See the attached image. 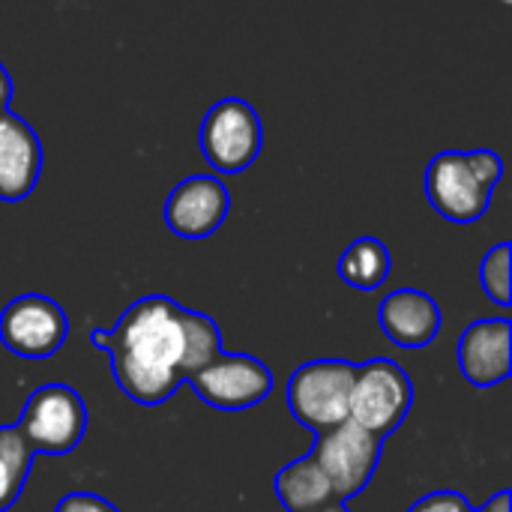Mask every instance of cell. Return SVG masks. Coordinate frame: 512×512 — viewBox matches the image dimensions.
<instances>
[{"instance_id": "obj_21", "label": "cell", "mask_w": 512, "mask_h": 512, "mask_svg": "<svg viewBox=\"0 0 512 512\" xmlns=\"http://www.w3.org/2000/svg\"><path fill=\"white\" fill-rule=\"evenodd\" d=\"M510 507H512L510 492H498V495H495L483 510H471V512H510Z\"/></svg>"}, {"instance_id": "obj_20", "label": "cell", "mask_w": 512, "mask_h": 512, "mask_svg": "<svg viewBox=\"0 0 512 512\" xmlns=\"http://www.w3.org/2000/svg\"><path fill=\"white\" fill-rule=\"evenodd\" d=\"M9 99H12V78L3 69V63H0V114L9 111Z\"/></svg>"}, {"instance_id": "obj_12", "label": "cell", "mask_w": 512, "mask_h": 512, "mask_svg": "<svg viewBox=\"0 0 512 512\" xmlns=\"http://www.w3.org/2000/svg\"><path fill=\"white\" fill-rule=\"evenodd\" d=\"M42 174L39 135L12 111L0 114V201H24Z\"/></svg>"}, {"instance_id": "obj_16", "label": "cell", "mask_w": 512, "mask_h": 512, "mask_svg": "<svg viewBox=\"0 0 512 512\" xmlns=\"http://www.w3.org/2000/svg\"><path fill=\"white\" fill-rule=\"evenodd\" d=\"M33 450L27 447L18 426H0V512L9 510L27 480Z\"/></svg>"}, {"instance_id": "obj_13", "label": "cell", "mask_w": 512, "mask_h": 512, "mask_svg": "<svg viewBox=\"0 0 512 512\" xmlns=\"http://www.w3.org/2000/svg\"><path fill=\"white\" fill-rule=\"evenodd\" d=\"M384 336L399 348H426L441 330L438 303L414 288H402L384 297L378 309Z\"/></svg>"}, {"instance_id": "obj_15", "label": "cell", "mask_w": 512, "mask_h": 512, "mask_svg": "<svg viewBox=\"0 0 512 512\" xmlns=\"http://www.w3.org/2000/svg\"><path fill=\"white\" fill-rule=\"evenodd\" d=\"M390 273V252L381 240L375 237H360L354 240L345 255L339 258V276L357 288V291H375L384 285Z\"/></svg>"}, {"instance_id": "obj_7", "label": "cell", "mask_w": 512, "mask_h": 512, "mask_svg": "<svg viewBox=\"0 0 512 512\" xmlns=\"http://www.w3.org/2000/svg\"><path fill=\"white\" fill-rule=\"evenodd\" d=\"M309 456L330 480L336 501L345 504L369 486L381 459V441L348 420L336 429L315 435V447Z\"/></svg>"}, {"instance_id": "obj_6", "label": "cell", "mask_w": 512, "mask_h": 512, "mask_svg": "<svg viewBox=\"0 0 512 512\" xmlns=\"http://www.w3.org/2000/svg\"><path fill=\"white\" fill-rule=\"evenodd\" d=\"M264 144L258 111L243 99L216 102L201 123V153L219 174L246 171Z\"/></svg>"}, {"instance_id": "obj_10", "label": "cell", "mask_w": 512, "mask_h": 512, "mask_svg": "<svg viewBox=\"0 0 512 512\" xmlns=\"http://www.w3.org/2000/svg\"><path fill=\"white\" fill-rule=\"evenodd\" d=\"M228 207H231V198L222 180L189 177L168 195L165 222L174 234L186 240H204L225 222Z\"/></svg>"}, {"instance_id": "obj_3", "label": "cell", "mask_w": 512, "mask_h": 512, "mask_svg": "<svg viewBox=\"0 0 512 512\" xmlns=\"http://www.w3.org/2000/svg\"><path fill=\"white\" fill-rule=\"evenodd\" d=\"M357 366L345 360H315L288 381V408L315 435L351 420V390Z\"/></svg>"}, {"instance_id": "obj_4", "label": "cell", "mask_w": 512, "mask_h": 512, "mask_svg": "<svg viewBox=\"0 0 512 512\" xmlns=\"http://www.w3.org/2000/svg\"><path fill=\"white\" fill-rule=\"evenodd\" d=\"M414 390L405 369L393 360H369L357 366L351 390V423L384 441L408 417Z\"/></svg>"}, {"instance_id": "obj_1", "label": "cell", "mask_w": 512, "mask_h": 512, "mask_svg": "<svg viewBox=\"0 0 512 512\" xmlns=\"http://www.w3.org/2000/svg\"><path fill=\"white\" fill-rule=\"evenodd\" d=\"M93 345L111 357L120 390L159 405L219 351V327L201 312H189L171 297H144L123 312L114 330H93Z\"/></svg>"}, {"instance_id": "obj_9", "label": "cell", "mask_w": 512, "mask_h": 512, "mask_svg": "<svg viewBox=\"0 0 512 512\" xmlns=\"http://www.w3.org/2000/svg\"><path fill=\"white\" fill-rule=\"evenodd\" d=\"M66 336V312L51 297L24 294L0 312V342L24 360H42L57 354Z\"/></svg>"}, {"instance_id": "obj_5", "label": "cell", "mask_w": 512, "mask_h": 512, "mask_svg": "<svg viewBox=\"0 0 512 512\" xmlns=\"http://www.w3.org/2000/svg\"><path fill=\"white\" fill-rule=\"evenodd\" d=\"M18 432L33 453L66 456L87 432L84 399L66 384H45L27 399Z\"/></svg>"}, {"instance_id": "obj_18", "label": "cell", "mask_w": 512, "mask_h": 512, "mask_svg": "<svg viewBox=\"0 0 512 512\" xmlns=\"http://www.w3.org/2000/svg\"><path fill=\"white\" fill-rule=\"evenodd\" d=\"M408 512H471V504L459 492H432L423 501H417Z\"/></svg>"}, {"instance_id": "obj_22", "label": "cell", "mask_w": 512, "mask_h": 512, "mask_svg": "<svg viewBox=\"0 0 512 512\" xmlns=\"http://www.w3.org/2000/svg\"><path fill=\"white\" fill-rule=\"evenodd\" d=\"M315 512H348L345 504H330V507H324V510H315Z\"/></svg>"}, {"instance_id": "obj_19", "label": "cell", "mask_w": 512, "mask_h": 512, "mask_svg": "<svg viewBox=\"0 0 512 512\" xmlns=\"http://www.w3.org/2000/svg\"><path fill=\"white\" fill-rule=\"evenodd\" d=\"M54 512H120L114 504H108L105 498H99V495H90V492H72V495H66L60 504H57V510Z\"/></svg>"}, {"instance_id": "obj_17", "label": "cell", "mask_w": 512, "mask_h": 512, "mask_svg": "<svg viewBox=\"0 0 512 512\" xmlns=\"http://www.w3.org/2000/svg\"><path fill=\"white\" fill-rule=\"evenodd\" d=\"M510 261H512L510 243H501V246H495V249L483 258V267H480L483 291H486L498 306H504V309L510 306V300H512Z\"/></svg>"}, {"instance_id": "obj_11", "label": "cell", "mask_w": 512, "mask_h": 512, "mask_svg": "<svg viewBox=\"0 0 512 512\" xmlns=\"http://www.w3.org/2000/svg\"><path fill=\"white\" fill-rule=\"evenodd\" d=\"M456 357L474 387H498L512 372V324L507 318L471 324L459 339Z\"/></svg>"}, {"instance_id": "obj_14", "label": "cell", "mask_w": 512, "mask_h": 512, "mask_svg": "<svg viewBox=\"0 0 512 512\" xmlns=\"http://www.w3.org/2000/svg\"><path fill=\"white\" fill-rule=\"evenodd\" d=\"M276 495L288 512H315L330 507V504H339L330 480L324 477V471L315 465L312 456L297 459L279 471Z\"/></svg>"}, {"instance_id": "obj_2", "label": "cell", "mask_w": 512, "mask_h": 512, "mask_svg": "<svg viewBox=\"0 0 512 512\" xmlns=\"http://www.w3.org/2000/svg\"><path fill=\"white\" fill-rule=\"evenodd\" d=\"M501 174L504 162L492 150L438 153L426 168V195L444 219L477 222L489 210Z\"/></svg>"}, {"instance_id": "obj_8", "label": "cell", "mask_w": 512, "mask_h": 512, "mask_svg": "<svg viewBox=\"0 0 512 512\" xmlns=\"http://www.w3.org/2000/svg\"><path fill=\"white\" fill-rule=\"evenodd\" d=\"M186 384L216 411H246L267 399L273 375L249 354H216L207 366L192 372Z\"/></svg>"}]
</instances>
